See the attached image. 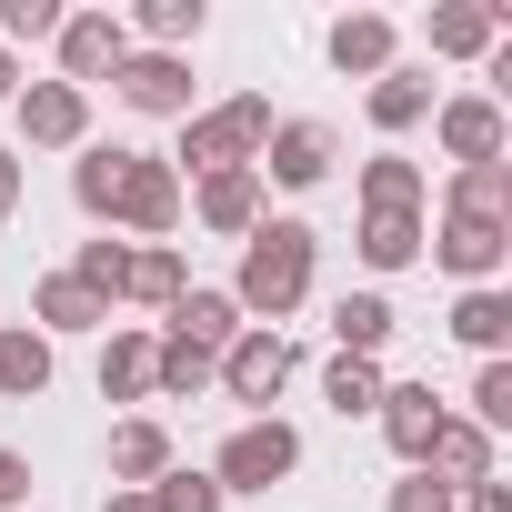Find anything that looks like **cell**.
Masks as SVG:
<instances>
[{
  "label": "cell",
  "mask_w": 512,
  "mask_h": 512,
  "mask_svg": "<svg viewBox=\"0 0 512 512\" xmlns=\"http://www.w3.org/2000/svg\"><path fill=\"white\" fill-rule=\"evenodd\" d=\"M71 201L91 211V221H121V231H171L181 221V171L161 161V151H81V171H71Z\"/></svg>",
  "instance_id": "obj_1"
},
{
  "label": "cell",
  "mask_w": 512,
  "mask_h": 512,
  "mask_svg": "<svg viewBox=\"0 0 512 512\" xmlns=\"http://www.w3.org/2000/svg\"><path fill=\"white\" fill-rule=\"evenodd\" d=\"M312 292V231L302 221H262L241 241V282H231V312H262V332Z\"/></svg>",
  "instance_id": "obj_2"
},
{
  "label": "cell",
  "mask_w": 512,
  "mask_h": 512,
  "mask_svg": "<svg viewBox=\"0 0 512 512\" xmlns=\"http://www.w3.org/2000/svg\"><path fill=\"white\" fill-rule=\"evenodd\" d=\"M262 141H272V101H251V91H241V101L181 121V151H171V161H191V171L211 181V171H251V151H262Z\"/></svg>",
  "instance_id": "obj_3"
},
{
  "label": "cell",
  "mask_w": 512,
  "mask_h": 512,
  "mask_svg": "<svg viewBox=\"0 0 512 512\" xmlns=\"http://www.w3.org/2000/svg\"><path fill=\"white\" fill-rule=\"evenodd\" d=\"M292 462H302V432H292V422H241V432L221 442V472H211V482H221V492H272Z\"/></svg>",
  "instance_id": "obj_4"
},
{
  "label": "cell",
  "mask_w": 512,
  "mask_h": 512,
  "mask_svg": "<svg viewBox=\"0 0 512 512\" xmlns=\"http://www.w3.org/2000/svg\"><path fill=\"white\" fill-rule=\"evenodd\" d=\"M51 41H61V81H71V91H81V81H111V71L131 61V21H121V11H61Z\"/></svg>",
  "instance_id": "obj_5"
},
{
  "label": "cell",
  "mask_w": 512,
  "mask_h": 512,
  "mask_svg": "<svg viewBox=\"0 0 512 512\" xmlns=\"http://www.w3.org/2000/svg\"><path fill=\"white\" fill-rule=\"evenodd\" d=\"M111 91L141 111V121H191V61L181 51H131L111 71Z\"/></svg>",
  "instance_id": "obj_6"
},
{
  "label": "cell",
  "mask_w": 512,
  "mask_h": 512,
  "mask_svg": "<svg viewBox=\"0 0 512 512\" xmlns=\"http://www.w3.org/2000/svg\"><path fill=\"white\" fill-rule=\"evenodd\" d=\"M11 111H21V141H31V151H71V141L91 131V91H71V81H31Z\"/></svg>",
  "instance_id": "obj_7"
},
{
  "label": "cell",
  "mask_w": 512,
  "mask_h": 512,
  "mask_svg": "<svg viewBox=\"0 0 512 512\" xmlns=\"http://www.w3.org/2000/svg\"><path fill=\"white\" fill-rule=\"evenodd\" d=\"M211 372L231 382V402H272V392L292 382V342H282V332H251V322H241V342H231Z\"/></svg>",
  "instance_id": "obj_8"
},
{
  "label": "cell",
  "mask_w": 512,
  "mask_h": 512,
  "mask_svg": "<svg viewBox=\"0 0 512 512\" xmlns=\"http://www.w3.org/2000/svg\"><path fill=\"white\" fill-rule=\"evenodd\" d=\"M502 251H512V221H462V211H442V241H432V262L442 272H462L472 292L502 272Z\"/></svg>",
  "instance_id": "obj_9"
},
{
  "label": "cell",
  "mask_w": 512,
  "mask_h": 512,
  "mask_svg": "<svg viewBox=\"0 0 512 512\" xmlns=\"http://www.w3.org/2000/svg\"><path fill=\"white\" fill-rule=\"evenodd\" d=\"M251 171H272L282 191H312V181L332 171V131H322V121H272V141H262Z\"/></svg>",
  "instance_id": "obj_10"
},
{
  "label": "cell",
  "mask_w": 512,
  "mask_h": 512,
  "mask_svg": "<svg viewBox=\"0 0 512 512\" xmlns=\"http://www.w3.org/2000/svg\"><path fill=\"white\" fill-rule=\"evenodd\" d=\"M432 131H442V151H452L462 171L502 161V141H512V131H502V101H442V111H432Z\"/></svg>",
  "instance_id": "obj_11"
},
{
  "label": "cell",
  "mask_w": 512,
  "mask_h": 512,
  "mask_svg": "<svg viewBox=\"0 0 512 512\" xmlns=\"http://www.w3.org/2000/svg\"><path fill=\"white\" fill-rule=\"evenodd\" d=\"M442 422H452V412H442L422 382H382V432H392V452H402L412 472H422V452H432V432H442Z\"/></svg>",
  "instance_id": "obj_12"
},
{
  "label": "cell",
  "mask_w": 512,
  "mask_h": 512,
  "mask_svg": "<svg viewBox=\"0 0 512 512\" xmlns=\"http://www.w3.org/2000/svg\"><path fill=\"white\" fill-rule=\"evenodd\" d=\"M422 472H432V482H452V492L492 482V432H482V422H442V432H432V452H422Z\"/></svg>",
  "instance_id": "obj_13"
},
{
  "label": "cell",
  "mask_w": 512,
  "mask_h": 512,
  "mask_svg": "<svg viewBox=\"0 0 512 512\" xmlns=\"http://www.w3.org/2000/svg\"><path fill=\"white\" fill-rule=\"evenodd\" d=\"M171 342H191V352H211V362H221V352L241 342L231 292H181V302H171Z\"/></svg>",
  "instance_id": "obj_14"
},
{
  "label": "cell",
  "mask_w": 512,
  "mask_h": 512,
  "mask_svg": "<svg viewBox=\"0 0 512 512\" xmlns=\"http://www.w3.org/2000/svg\"><path fill=\"white\" fill-rule=\"evenodd\" d=\"M201 221L251 241V231H262V171H211V181H201Z\"/></svg>",
  "instance_id": "obj_15"
},
{
  "label": "cell",
  "mask_w": 512,
  "mask_h": 512,
  "mask_svg": "<svg viewBox=\"0 0 512 512\" xmlns=\"http://www.w3.org/2000/svg\"><path fill=\"white\" fill-rule=\"evenodd\" d=\"M492 41H502V11H492V0H442V11H432V51L472 61V51H492Z\"/></svg>",
  "instance_id": "obj_16"
},
{
  "label": "cell",
  "mask_w": 512,
  "mask_h": 512,
  "mask_svg": "<svg viewBox=\"0 0 512 512\" xmlns=\"http://www.w3.org/2000/svg\"><path fill=\"white\" fill-rule=\"evenodd\" d=\"M332 61H342V71H362V81H382V71H392V21H382V11L332 21Z\"/></svg>",
  "instance_id": "obj_17"
},
{
  "label": "cell",
  "mask_w": 512,
  "mask_h": 512,
  "mask_svg": "<svg viewBox=\"0 0 512 512\" xmlns=\"http://www.w3.org/2000/svg\"><path fill=\"white\" fill-rule=\"evenodd\" d=\"M332 342H342L352 362H372V352L392 342V302H382V292H342V302H332Z\"/></svg>",
  "instance_id": "obj_18"
},
{
  "label": "cell",
  "mask_w": 512,
  "mask_h": 512,
  "mask_svg": "<svg viewBox=\"0 0 512 512\" xmlns=\"http://www.w3.org/2000/svg\"><path fill=\"white\" fill-rule=\"evenodd\" d=\"M452 342H472V352H502V342H512V292H502V282L462 292V302H452Z\"/></svg>",
  "instance_id": "obj_19"
},
{
  "label": "cell",
  "mask_w": 512,
  "mask_h": 512,
  "mask_svg": "<svg viewBox=\"0 0 512 512\" xmlns=\"http://www.w3.org/2000/svg\"><path fill=\"white\" fill-rule=\"evenodd\" d=\"M161 472H171V432H161V422H121V432H111V482L141 492V482H161Z\"/></svg>",
  "instance_id": "obj_20"
},
{
  "label": "cell",
  "mask_w": 512,
  "mask_h": 512,
  "mask_svg": "<svg viewBox=\"0 0 512 512\" xmlns=\"http://www.w3.org/2000/svg\"><path fill=\"white\" fill-rule=\"evenodd\" d=\"M51 392V332H0V402Z\"/></svg>",
  "instance_id": "obj_21"
},
{
  "label": "cell",
  "mask_w": 512,
  "mask_h": 512,
  "mask_svg": "<svg viewBox=\"0 0 512 512\" xmlns=\"http://www.w3.org/2000/svg\"><path fill=\"white\" fill-rule=\"evenodd\" d=\"M362 262H372V272L422 262V211H362Z\"/></svg>",
  "instance_id": "obj_22"
},
{
  "label": "cell",
  "mask_w": 512,
  "mask_h": 512,
  "mask_svg": "<svg viewBox=\"0 0 512 512\" xmlns=\"http://www.w3.org/2000/svg\"><path fill=\"white\" fill-rule=\"evenodd\" d=\"M151 392V332H111L101 352V402H141Z\"/></svg>",
  "instance_id": "obj_23"
},
{
  "label": "cell",
  "mask_w": 512,
  "mask_h": 512,
  "mask_svg": "<svg viewBox=\"0 0 512 512\" xmlns=\"http://www.w3.org/2000/svg\"><path fill=\"white\" fill-rule=\"evenodd\" d=\"M452 211H462V221H512V171H502V161L452 171Z\"/></svg>",
  "instance_id": "obj_24"
},
{
  "label": "cell",
  "mask_w": 512,
  "mask_h": 512,
  "mask_svg": "<svg viewBox=\"0 0 512 512\" xmlns=\"http://www.w3.org/2000/svg\"><path fill=\"white\" fill-rule=\"evenodd\" d=\"M422 111H432V81H422V71H382V81H372V121H382V131H412Z\"/></svg>",
  "instance_id": "obj_25"
},
{
  "label": "cell",
  "mask_w": 512,
  "mask_h": 512,
  "mask_svg": "<svg viewBox=\"0 0 512 512\" xmlns=\"http://www.w3.org/2000/svg\"><path fill=\"white\" fill-rule=\"evenodd\" d=\"M362 211H422V171H412L402 151H382V161L362 171Z\"/></svg>",
  "instance_id": "obj_26"
},
{
  "label": "cell",
  "mask_w": 512,
  "mask_h": 512,
  "mask_svg": "<svg viewBox=\"0 0 512 512\" xmlns=\"http://www.w3.org/2000/svg\"><path fill=\"white\" fill-rule=\"evenodd\" d=\"M71 282H81V292H91V302L111 312V302H121V282H131V251H121V241H81V262H71Z\"/></svg>",
  "instance_id": "obj_27"
},
{
  "label": "cell",
  "mask_w": 512,
  "mask_h": 512,
  "mask_svg": "<svg viewBox=\"0 0 512 512\" xmlns=\"http://www.w3.org/2000/svg\"><path fill=\"white\" fill-rule=\"evenodd\" d=\"M131 302H181L191 282H181V251L171 241H151V251H131V282H121Z\"/></svg>",
  "instance_id": "obj_28"
},
{
  "label": "cell",
  "mask_w": 512,
  "mask_h": 512,
  "mask_svg": "<svg viewBox=\"0 0 512 512\" xmlns=\"http://www.w3.org/2000/svg\"><path fill=\"white\" fill-rule=\"evenodd\" d=\"M41 322H51V332H91V322H111V312H101L71 272H51V282H41Z\"/></svg>",
  "instance_id": "obj_29"
},
{
  "label": "cell",
  "mask_w": 512,
  "mask_h": 512,
  "mask_svg": "<svg viewBox=\"0 0 512 512\" xmlns=\"http://www.w3.org/2000/svg\"><path fill=\"white\" fill-rule=\"evenodd\" d=\"M201 382H211V352H191V342L161 332L151 342V392H201Z\"/></svg>",
  "instance_id": "obj_30"
},
{
  "label": "cell",
  "mask_w": 512,
  "mask_h": 512,
  "mask_svg": "<svg viewBox=\"0 0 512 512\" xmlns=\"http://www.w3.org/2000/svg\"><path fill=\"white\" fill-rule=\"evenodd\" d=\"M322 392H332V412H342V422H352V412H382V372H372V362H352V352L332 362V382H322Z\"/></svg>",
  "instance_id": "obj_31"
},
{
  "label": "cell",
  "mask_w": 512,
  "mask_h": 512,
  "mask_svg": "<svg viewBox=\"0 0 512 512\" xmlns=\"http://www.w3.org/2000/svg\"><path fill=\"white\" fill-rule=\"evenodd\" d=\"M141 31H151V51L201 41V0H141Z\"/></svg>",
  "instance_id": "obj_32"
},
{
  "label": "cell",
  "mask_w": 512,
  "mask_h": 512,
  "mask_svg": "<svg viewBox=\"0 0 512 512\" xmlns=\"http://www.w3.org/2000/svg\"><path fill=\"white\" fill-rule=\"evenodd\" d=\"M151 502H161V512H221V482H211V472H161Z\"/></svg>",
  "instance_id": "obj_33"
},
{
  "label": "cell",
  "mask_w": 512,
  "mask_h": 512,
  "mask_svg": "<svg viewBox=\"0 0 512 512\" xmlns=\"http://www.w3.org/2000/svg\"><path fill=\"white\" fill-rule=\"evenodd\" d=\"M472 422H482V432L512 422V362H482V382H472Z\"/></svg>",
  "instance_id": "obj_34"
},
{
  "label": "cell",
  "mask_w": 512,
  "mask_h": 512,
  "mask_svg": "<svg viewBox=\"0 0 512 512\" xmlns=\"http://www.w3.org/2000/svg\"><path fill=\"white\" fill-rule=\"evenodd\" d=\"M0 31H11V41H51L61 31V0H0Z\"/></svg>",
  "instance_id": "obj_35"
},
{
  "label": "cell",
  "mask_w": 512,
  "mask_h": 512,
  "mask_svg": "<svg viewBox=\"0 0 512 512\" xmlns=\"http://www.w3.org/2000/svg\"><path fill=\"white\" fill-rule=\"evenodd\" d=\"M462 492L452 482H432V472H412V482H392V512H452Z\"/></svg>",
  "instance_id": "obj_36"
},
{
  "label": "cell",
  "mask_w": 512,
  "mask_h": 512,
  "mask_svg": "<svg viewBox=\"0 0 512 512\" xmlns=\"http://www.w3.org/2000/svg\"><path fill=\"white\" fill-rule=\"evenodd\" d=\"M21 492H31V462H21V452H0V512H11Z\"/></svg>",
  "instance_id": "obj_37"
},
{
  "label": "cell",
  "mask_w": 512,
  "mask_h": 512,
  "mask_svg": "<svg viewBox=\"0 0 512 512\" xmlns=\"http://www.w3.org/2000/svg\"><path fill=\"white\" fill-rule=\"evenodd\" d=\"M21 211V151H0V221Z\"/></svg>",
  "instance_id": "obj_38"
},
{
  "label": "cell",
  "mask_w": 512,
  "mask_h": 512,
  "mask_svg": "<svg viewBox=\"0 0 512 512\" xmlns=\"http://www.w3.org/2000/svg\"><path fill=\"white\" fill-rule=\"evenodd\" d=\"M462 512H512V492H502V482H472V492H462Z\"/></svg>",
  "instance_id": "obj_39"
},
{
  "label": "cell",
  "mask_w": 512,
  "mask_h": 512,
  "mask_svg": "<svg viewBox=\"0 0 512 512\" xmlns=\"http://www.w3.org/2000/svg\"><path fill=\"white\" fill-rule=\"evenodd\" d=\"M101 512H161V502H151V492H111Z\"/></svg>",
  "instance_id": "obj_40"
},
{
  "label": "cell",
  "mask_w": 512,
  "mask_h": 512,
  "mask_svg": "<svg viewBox=\"0 0 512 512\" xmlns=\"http://www.w3.org/2000/svg\"><path fill=\"white\" fill-rule=\"evenodd\" d=\"M0 101H21V61L11 51H0Z\"/></svg>",
  "instance_id": "obj_41"
}]
</instances>
